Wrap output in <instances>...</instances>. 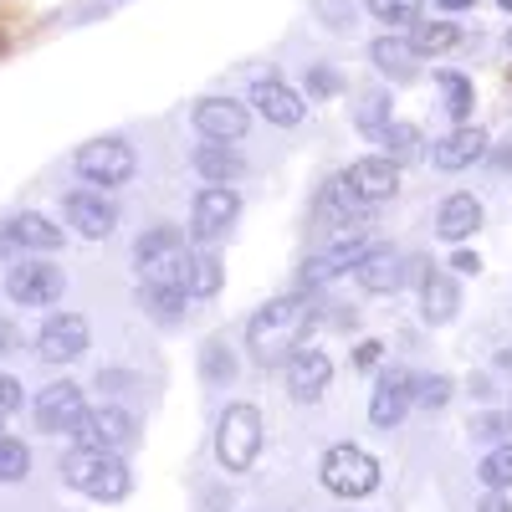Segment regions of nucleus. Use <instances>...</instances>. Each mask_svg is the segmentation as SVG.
<instances>
[{
    "label": "nucleus",
    "mask_w": 512,
    "mask_h": 512,
    "mask_svg": "<svg viewBox=\"0 0 512 512\" xmlns=\"http://www.w3.org/2000/svg\"><path fill=\"white\" fill-rule=\"evenodd\" d=\"M313 328H318V308L308 303V297H277V303L251 313L246 349L262 369H272V364H287L297 349H308Z\"/></svg>",
    "instance_id": "f257e3e1"
},
{
    "label": "nucleus",
    "mask_w": 512,
    "mask_h": 512,
    "mask_svg": "<svg viewBox=\"0 0 512 512\" xmlns=\"http://www.w3.org/2000/svg\"><path fill=\"white\" fill-rule=\"evenodd\" d=\"M62 477H67L72 492L93 497V502H118V497H128V487H134L123 456H113V451H88V446H77V451L62 461Z\"/></svg>",
    "instance_id": "f03ea898"
},
{
    "label": "nucleus",
    "mask_w": 512,
    "mask_h": 512,
    "mask_svg": "<svg viewBox=\"0 0 512 512\" xmlns=\"http://www.w3.org/2000/svg\"><path fill=\"white\" fill-rule=\"evenodd\" d=\"M185 256H190V246H185V231H175V226H154L134 241V267H139L144 287H180Z\"/></svg>",
    "instance_id": "7ed1b4c3"
},
{
    "label": "nucleus",
    "mask_w": 512,
    "mask_h": 512,
    "mask_svg": "<svg viewBox=\"0 0 512 512\" xmlns=\"http://www.w3.org/2000/svg\"><path fill=\"white\" fill-rule=\"evenodd\" d=\"M262 410L256 405H226L221 431H216V456L226 472H251L256 456H262Z\"/></svg>",
    "instance_id": "20e7f679"
},
{
    "label": "nucleus",
    "mask_w": 512,
    "mask_h": 512,
    "mask_svg": "<svg viewBox=\"0 0 512 512\" xmlns=\"http://www.w3.org/2000/svg\"><path fill=\"white\" fill-rule=\"evenodd\" d=\"M318 477L333 497H369L379 487V461L364 446H333L318 466Z\"/></svg>",
    "instance_id": "39448f33"
},
{
    "label": "nucleus",
    "mask_w": 512,
    "mask_h": 512,
    "mask_svg": "<svg viewBox=\"0 0 512 512\" xmlns=\"http://www.w3.org/2000/svg\"><path fill=\"white\" fill-rule=\"evenodd\" d=\"M77 175L98 185V190H113V185H128L134 180V169H139V154L128 149L123 139H93V144H82L77 149Z\"/></svg>",
    "instance_id": "423d86ee"
},
{
    "label": "nucleus",
    "mask_w": 512,
    "mask_h": 512,
    "mask_svg": "<svg viewBox=\"0 0 512 512\" xmlns=\"http://www.w3.org/2000/svg\"><path fill=\"white\" fill-rule=\"evenodd\" d=\"M72 436H77V446H88V451H113V456H123L128 446L139 441V420L128 415L123 405L82 410V420L72 425Z\"/></svg>",
    "instance_id": "0eeeda50"
},
{
    "label": "nucleus",
    "mask_w": 512,
    "mask_h": 512,
    "mask_svg": "<svg viewBox=\"0 0 512 512\" xmlns=\"http://www.w3.org/2000/svg\"><path fill=\"white\" fill-rule=\"evenodd\" d=\"M6 292L21 308H52V303H62L67 277H62V267H47V262H16L6 272Z\"/></svg>",
    "instance_id": "6e6552de"
},
{
    "label": "nucleus",
    "mask_w": 512,
    "mask_h": 512,
    "mask_svg": "<svg viewBox=\"0 0 512 512\" xmlns=\"http://www.w3.org/2000/svg\"><path fill=\"white\" fill-rule=\"evenodd\" d=\"M36 354L47 364H72L88 354V318L82 313H52L36 333Z\"/></svg>",
    "instance_id": "1a4fd4ad"
},
{
    "label": "nucleus",
    "mask_w": 512,
    "mask_h": 512,
    "mask_svg": "<svg viewBox=\"0 0 512 512\" xmlns=\"http://www.w3.org/2000/svg\"><path fill=\"white\" fill-rule=\"evenodd\" d=\"M236 216H241V195L231 185H205L195 195V210H190V231L200 241H216L236 226Z\"/></svg>",
    "instance_id": "9d476101"
},
{
    "label": "nucleus",
    "mask_w": 512,
    "mask_h": 512,
    "mask_svg": "<svg viewBox=\"0 0 512 512\" xmlns=\"http://www.w3.org/2000/svg\"><path fill=\"white\" fill-rule=\"evenodd\" d=\"M246 128H251V113L231 98H200L195 103V134L205 144H236V139H246Z\"/></svg>",
    "instance_id": "9b49d317"
},
{
    "label": "nucleus",
    "mask_w": 512,
    "mask_h": 512,
    "mask_svg": "<svg viewBox=\"0 0 512 512\" xmlns=\"http://www.w3.org/2000/svg\"><path fill=\"white\" fill-rule=\"evenodd\" d=\"M251 103H256V113H262L267 123H277V128H297V123H303V113H308L303 93L287 88L282 77H256L251 82Z\"/></svg>",
    "instance_id": "f8f14e48"
},
{
    "label": "nucleus",
    "mask_w": 512,
    "mask_h": 512,
    "mask_svg": "<svg viewBox=\"0 0 512 512\" xmlns=\"http://www.w3.org/2000/svg\"><path fill=\"white\" fill-rule=\"evenodd\" d=\"M67 226H77V236H88V241H103L118 226V205L103 190H72L67 195Z\"/></svg>",
    "instance_id": "ddd939ff"
},
{
    "label": "nucleus",
    "mask_w": 512,
    "mask_h": 512,
    "mask_svg": "<svg viewBox=\"0 0 512 512\" xmlns=\"http://www.w3.org/2000/svg\"><path fill=\"white\" fill-rule=\"evenodd\" d=\"M344 185L354 190L359 205H379V200H395V190H400V169H395L390 159L369 154V159H354V164H349Z\"/></svg>",
    "instance_id": "4468645a"
},
{
    "label": "nucleus",
    "mask_w": 512,
    "mask_h": 512,
    "mask_svg": "<svg viewBox=\"0 0 512 512\" xmlns=\"http://www.w3.org/2000/svg\"><path fill=\"white\" fill-rule=\"evenodd\" d=\"M410 405H415V374L410 369H390V374L379 379L374 400H369V420L379 425V431H395Z\"/></svg>",
    "instance_id": "2eb2a0df"
},
{
    "label": "nucleus",
    "mask_w": 512,
    "mask_h": 512,
    "mask_svg": "<svg viewBox=\"0 0 512 512\" xmlns=\"http://www.w3.org/2000/svg\"><path fill=\"white\" fill-rule=\"evenodd\" d=\"M82 420V390L72 379H62V384H47V390L36 395V425L47 436H62V431H72V425Z\"/></svg>",
    "instance_id": "dca6fc26"
},
{
    "label": "nucleus",
    "mask_w": 512,
    "mask_h": 512,
    "mask_svg": "<svg viewBox=\"0 0 512 512\" xmlns=\"http://www.w3.org/2000/svg\"><path fill=\"white\" fill-rule=\"evenodd\" d=\"M482 154H487V128H477V123H456L446 139L431 144V159H436V169H446V175H456V169H466V164H477Z\"/></svg>",
    "instance_id": "f3484780"
},
{
    "label": "nucleus",
    "mask_w": 512,
    "mask_h": 512,
    "mask_svg": "<svg viewBox=\"0 0 512 512\" xmlns=\"http://www.w3.org/2000/svg\"><path fill=\"white\" fill-rule=\"evenodd\" d=\"M328 379H333V364L323 349H297L287 359V395L292 400H318L328 390Z\"/></svg>",
    "instance_id": "a211bd4d"
},
{
    "label": "nucleus",
    "mask_w": 512,
    "mask_h": 512,
    "mask_svg": "<svg viewBox=\"0 0 512 512\" xmlns=\"http://www.w3.org/2000/svg\"><path fill=\"white\" fill-rule=\"evenodd\" d=\"M354 277H359L364 292H395L405 282V256L395 246H369L354 262Z\"/></svg>",
    "instance_id": "6ab92c4d"
},
{
    "label": "nucleus",
    "mask_w": 512,
    "mask_h": 512,
    "mask_svg": "<svg viewBox=\"0 0 512 512\" xmlns=\"http://www.w3.org/2000/svg\"><path fill=\"white\" fill-rule=\"evenodd\" d=\"M436 231L441 241H466L482 231V200L477 195H446L436 210Z\"/></svg>",
    "instance_id": "aec40b11"
},
{
    "label": "nucleus",
    "mask_w": 512,
    "mask_h": 512,
    "mask_svg": "<svg viewBox=\"0 0 512 512\" xmlns=\"http://www.w3.org/2000/svg\"><path fill=\"white\" fill-rule=\"evenodd\" d=\"M374 139H379V159H390L395 169H405V164H420V159H425V134H420L415 123L390 118Z\"/></svg>",
    "instance_id": "412c9836"
},
{
    "label": "nucleus",
    "mask_w": 512,
    "mask_h": 512,
    "mask_svg": "<svg viewBox=\"0 0 512 512\" xmlns=\"http://www.w3.org/2000/svg\"><path fill=\"white\" fill-rule=\"evenodd\" d=\"M369 62L390 77V82H410V77H415V47H410V36H395V31L374 36Z\"/></svg>",
    "instance_id": "4be33fe9"
},
{
    "label": "nucleus",
    "mask_w": 512,
    "mask_h": 512,
    "mask_svg": "<svg viewBox=\"0 0 512 512\" xmlns=\"http://www.w3.org/2000/svg\"><path fill=\"white\" fill-rule=\"evenodd\" d=\"M456 308H461L456 282L446 272H425L420 277V313H425V323H451Z\"/></svg>",
    "instance_id": "5701e85b"
},
{
    "label": "nucleus",
    "mask_w": 512,
    "mask_h": 512,
    "mask_svg": "<svg viewBox=\"0 0 512 512\" xmlns=\"http://www.w3.org/2000/svg\"><path fill=\"white\" fill-rule=\"evenodd\" d=\"M6 231H11V246L16 251H57L62 246V226H52L47 216H36V210L6 221Z\"/></svg>",
    "instance_id": "b1692460"
},
{
    "label": "nucleus",
    "mask_w": 512,
    "mask_h": 512,
    "mask_svg": "<svg viewBox=\"0 0 512 512\" xmlns=\"http://www.w3.org/2000/svg\"><path fill=\"white\" fill-rule=\"evenodd\" d=\"M226 282V267H221V256L216 251H190L185 256V297H216Z\"/></svg>",
    "instance_id": "393cba45"
},
{
    "label": "nucleus",
    "mask_w": 512,
    "mask_h": 512,
    "mask_svg": "<svg viewBox=\"0 0 512 512\" xmlns=\"http://www.w3.org/2000/svg\"><path fill=\"white\" fill-rule=\"evenodd\" d=\"M195 169H200L210 185H231L241 169H246V159H241L231 144H200V149H195Z\"/></svg>",
    "instance_id": "a878e982"
},
{
    "label": "nucleus",
    "mask_w": 512,
    "mask_h": 512,
    "mask_svg": "<svg viewBox=\"0 0 512 512\" xmlns=\"http://www.w3.org/2000/svg\"><path fill=\"white\" fill-rule=\"evenodd\" d=\"M456 41H461V31H456L451 21H415V26H410V47H415V57L451 52Z\"/></svg>",
    "instance_id": "bb28decb"
},
{
    "label": "nucleus",
    "mask_w": 512,
    "mask_h": 512,
    "mask_svg": "<svg viewBox=\"0 0 512 512\" xmlns=\"http://www.w3.org/2000/svg\"><path fill=\"white\" fill-rule=\"evenodd\" d=\"M200 374H205V384H231V379H236V354L226 349V338H205Z\"/></svg>",
    "instance_id": "cd10ccee"
},
{
    "label": "nucleus",
    "mask_w": 512,
    "mask_h": 512,
    "mask_svg": "<svg viewBox=\"0 0 512 512\" xmlns=\"http://www.w3.org/2000/svg\"><path fill=\"white\" fill-rule=\"evenodd\" d=\"M436 82H441L446 113H451L456 123H466V118H472V103H477V93H472V77H461V72H441Z\"/></svg>",
    "instance_id": "c85d7f7f"
},
{
    "label": "nucleus",
    "mask_w": 512,
    "mask_h": 512,
    "mask_svg": "<svg viewBox=\"0 0 512 512\" xmlns=\"http://www.w3.org/2000/svg\"><path fill=\"white\" fill-rule=\"evenodd\" d=\"M477 477H482L487 492H507V487H512V441H502V446H492V451L482 456Z\"/></svg>",
    "instance_id": "c756f323"
},
{
    "label": "nucleus",
    "mask_w": 512,
    "mask_h": 512,
    "mask_svg": "<svg viewBox=\"0 0 512 512\" xmlns=\"http://www.w3.org/2000/svg\"><path fill=\"white\" fill-rule=\"evenodd\" d=\"M139 303L149 308V318L175 323V318L185 313V287H144V292H139Z\"/></svg>",
    "instance_id": "7c9ffc66"
},
{
    "label": "nucleus",
    "mask_w": 512,
    "mask_h": 512,
    "mask_svg": "<svg viewBox=\"0 0 512 512\" xmlns=\"http://www.w3.org/2000/svg\"><path fill=\"white\" fill-rule=\"evenodd\" d=\"M364 6H369V16L374 21H384V26H415L420 21V6H425V0H364Z\"/></svg>",
    "instance_id": "2f4dec72"
},
{
    "label": "nucleus",
    "mask_w": 512,
    "mask_h": 512,
    "mask_svg": "<svg viewBox=\"0 0 512 512\" xmlns=\"http://www.w3.org/2000/svg\"><path fill=\"white\" fill-rule=\"evenodd\" d=\"M31 472V451L16 436H0V482H26Z\"/></svg>",
    "instance_id": "473e14b6"
},
{
    "label": "nucleus",
    "mask_w": 512,
    "mask_h": 512,
    "mask_svg": "<svg viewBox=\"0 0 512 512\" xmlns=\"http://www.w3.org/2000/svg\"><path fill=\"white\" fill-rule=\"evenodd\" d=\"M354 123L364 128V134H379V128L390 123V93H384V88L364 93V98H359V108H354Z\"/></svg>",
    "instance_id": "72a5a7b5"
},
{
    "label": "nucleus",
    "mask_w": 512,
    "mask_h": 512,
    "mask_svg": "<svg viewBox=\"0 0 512 512\" xmlns=\"http://www.w3.org/2000/svg\"><path fill=\"white\" fill-rule=\"evenodd\" d=\"M451 395H456V384H451L446 374H425V379H415V405H420V410H446Z\"/></svg>",
    "instance_id": "f704fd0d"
},
{
    "label": "nucleus",
    "mask_w": 512,
    "mask_h": 512,
    "mask_svg": "<svg viewBox=\"0 0 512 512\" xmlns=\"http://www.w3.org/2000/svg\"><path fill=\"white\" fill-rule=\"evenodd\" d=\"M313 11L328 31H354V0H313Z\"/></svg>",
    "instance_id": "c9c22d12"
},
{
    "label": "nucleus",
    "mask_w": 512,
    "mask_h": 512,
    "mask_svg": "<svg viewBox=\"0 0 512 512\" xmlns=\"http://www.w3.org/2000/svg\"><path fill=\"white\" fill-rule=\"evenodd\" d=\"M466 431H472V441H502V436L512 431V420H507V415H477Z\"/></svg>",
    "instance_id": "e433bc0d"
},
{
    "label": "nucleus",
    "mask_w": 512,
    "mask_h": 512,
    "mask_svg": "<svg viewBox=\"0 0 512 512\" xmlns=\"http://www.w3.org/2000/svg\"><path fill=\"white\" fill-rule=\"evenodd\" d=\"M338 272H344V267H338L328 251H323V256H308V262H303V287H318V282H328V277H338Z\"/></svg>",
    "instance_id": "4c0bfd02"
},
{
    "label": "nucleus",
    "mask_w": 512,
    "mask_h": 512,
    "mask_svg": "<svg viewBox=\"0 0 512 512\" xmlns=\"http://www.w3.org/2000/svg\"><path fill=\"white\" fill-rule=\"evenodd\" d=\"M11 410H21V379L0 374V415H11Z\"/></svg>",
    "instance_id": "58836bf2"
},
{
    "label": "nucleus",
    "mask_w": 512,
    "mask_h": 512,
    "mask_svg": "<svg viewBox=\"0 0 512 512\" xmlns=\"http://www.w3.org/2000/svg\"><path fill=\"white\" fill-rule=\"evenodd\" d=\"M451 267L466 272V277H477V272H482V256H477V251H456V256H451Z\"/></svg>",
    "instance_id": "ea45409f"
},
{
    "label": "nucleus",
    "mask_w": 512,
    "mask_h": 512,
    "mask_svg": "<svg viewBox=\"0 0 512 512\" xmlns=\"http://www.w3.org/2000/svg\"><path fill=\"white\" fill-rule=\"evenodd\" d=\"M477 512H512V497H507V492H482Z\"/></svg>",
    "instance_id": "a19ab883"
},
{
    "label": "nucleus",
    "mask_w": 512,
    "mask_h": 512,
    "mask_svg": "<svg viewBox=\"0 0 512 512\" xmlns=\"http://www.w3.org/2000/svg\"><path fill=\"white\" fill-rule=\"evenodd\" d=\"M308 82H313V93H333V88H338V77H333L328 67H313V77H308Z\"/></svg>",
    "instance_id": "79ce46f5"
},
{
    "label": "nucleus",
    "mask_w": 512,
    "mask_h": 512,
    "mask_svg": "<svg viewBox=\"0 0 512 512\" xmlns=\"http://www.w3.org/2000/svg\"><path fill=\"white\" fill-rule=\"evenodd\" d=\"M16 344H21V338H16V328H11V323H0V354H11Z\"/></svg>",
    "instance_id": "37998d69"
},
{
    "label": "nucleus",
    "mask_w": 512,
    "mask_h": 512,
    "mask_svg": "<svg viewBox=\"0 0 512 512\" xmlns=\"http://www.w3.org/2000/svg\"><path fill=\"white\" fill-rule=\"evenodd\" d=\"M436 6H441V11H472L477 0H436Z\"/></svg>",
    "instance_id": "c03bdc74"
},
{
    "label": "nucleus",
    "mask_w": 512,
    "mask_h": 512,
    "mask_svg": "<svg viewBox=\"0 0 512 512\" xmlns=\"http://www.w3.org/2000/svg\"><path fill=\"white\" fill-rule=\"evenodd\" d=\"M0 256H16V246H11V231H6V221H0Z\"/></svg>",
    "instance_id": "a18cd8bd"
},
{
    "label": "nucleus",
    "mask_w": 512,
    "mask_h": 512,
    "mask_svg": "<svg viewBox=\"0 0 512 512\" xmlns=\"http://www.w3.org/2000/svg\"><path fill=\"white\" fill-rule=\"evenodd\" d=\"M497 6H502V11H512V0H497Z\"/></svg>",
    "instance_id": "49530a36"
},
{
    "label": "nucleus",
    "mask_w": 512,
    "mask_h": 512,
    "mask_svg": "<svg viewBox=\"0 0 512 512\" xmlns=\"http://www.w3.org/2000/svg\"><path fill=\"white\" fill-rule=\"evenodd\" d=\"M507 47H512V31H507Z\"/></svg>",
    "instance_id": "de8ad7c7"
}]
</instances>
